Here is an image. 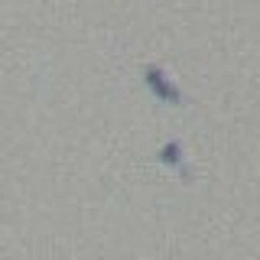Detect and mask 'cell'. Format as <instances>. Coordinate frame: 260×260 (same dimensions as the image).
I'll list each match as a JSON object with an SVG mask.
<instances>
[]
</instances>
